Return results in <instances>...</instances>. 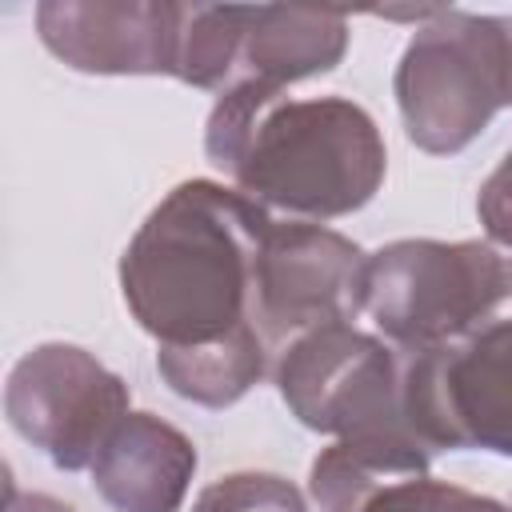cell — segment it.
Listing matches in <instances>:
<instances>
[{"label":"cell","mask_w":512,"mask_h":512,"mask_svg":"<svg viewBox=\"0 0 512 512\" xmlns=\"http://www.w3.org/2000/svg\"><path fill=\"white\" fill-rule=\"evenodd\" d=\"M376 148L372 124L348 104H288L272 112L264 124L260 148H252V164L240 168L244 184L292 208L340 212L360 204L372 184L316 160V152H368Z\"/></svg>","instance_id":"2"},{"label":"cell","mask_w":512,"mask_h":512,"mask_svg":"<svg viewBox=\"0 0 512 512\" xmlns=\"http://www.w3.org/2000/svg\"><path fill=\"white\" fill-rule=\"evenodd\" d=\"M512 296L456 336L424 348L412 372V420L448 444H492L512 452Z\"/></svg>","instance_id":"1"}]
</instances>
